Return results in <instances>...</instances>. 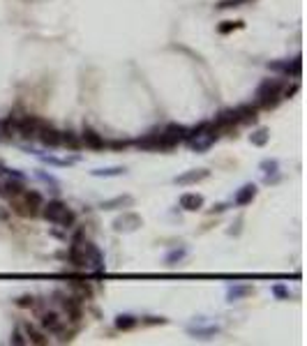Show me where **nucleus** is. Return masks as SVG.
<instances>
[{"mask_svg":"<svg viewBox=\"0 0 307 346\" xmlns=\"http://www.w3.org/2000/svg\"><path fill=\"white\" fill-rule=\"evenodd\" d=\"M282 90H284V83L282 79H263L259 83L254 97H257V106L259 108H275L282 99Z\"/></svg>","mask_w":307,"mask_h":346,"instance_id":"obj_1","label":"nucleus"},{"mask_svg":"<svg viewBox=\"0 0 307 346\" xmlns=\"http://www.w3.org/2000/svg\"><path fill=\"white\" fill-rule=\"evenodd\" d=\"M12 203H14V210L23 217H35L44 206V199L39 192L35 190H21L19 194L12 196Z\"/></svg>","mask_w":307,"mask_h":346,"instance_id":"obj_2","label":"nucleus"},{"mask_svg":"<svg viewBox=\"0 0 307 346\" xmlns=\"http://www.w3.org/2000/svg\"><path fill=\"white\" fill-rule=\"evenodd\" d=\"M42 215L46 217L51 224H58V226H63V228L74 226V222H77V215H74L63 201H49V203H44Z\"/></svg>","mask_w":307,"mask_h":346,"instance_id":"obj_3","label":"nucleus"},{"mask_svg":"<svg viewBox=\"0 0 307 346\" xmlns=\"http://www.w3.org/2000/svg\"><path fill=\"white\" fill-rule=\"evenodd\" d=\"M187 127H182V125H178V123H171V125H166L164 130L159 132V139H162V148L164 150H171V148H175L178 143H182V141L187 139Z\"/></svg>","mask_w":307,"mask_h":346,"instance_id":"obj_4","label":"nucleus"},{"mask_svg":"<svg viewBox=\"0 0 307 346\" xmlns=\"http://www.w3.org/2000/svg\"><path fill=\"white\" fill-rule=\"evenodd\" d=\"M42 125H44V120L37 118V116H21V118L14 120V130L21 136H26V139H33V136H37Z\"/></svg>","mask_w":307,"mask_h":346,"instance_id":"obj_5","label":"nucleus"},{"mask_svg":"<svg viewBox=\"0 0 307 346\" xmlns=\"http://www.w3.org/2000/svg\"><path fill=\"white\" fill-rule=\"evenodd\" d=\"M83 245V252H86V261H88V268H93L95 272H102L104 270V256H102V252H99L97 247H95L93 243H81Z\"/></svg>","mask_w":307,"mask_h":346,"instance_id":"obj_6","label":"nucleus"},{"mask_svg":"<svg viewBox=\"0 0 307 346\" xmlns=\"http://www.w3.org/2000/svg\"><path fill=\"white\" fill-rule=\"evenodd\" d=\"M213 125H215V130H217V132L233 130L236 125H240V123H238V116H236V108H226V111H222V113L213 120Z\"/></svg>","mask_w":307,"mask_h":346,"instance_id":"obj_7","label":"nucleus"},{"mask_svg":"<svg viewBox=\"0 0 307 346\" xmlns=\"http://www.w3.org/2000/svg\"><path fill=\"white\" fill-rule=\"evenodd\" d=\"M37 139L42 141V146H46V148H58L60 146V132L55 130V127H51L49 123H44L42 127H39Z\"/></svg>","mask_w":307,"mask_h":346,"instance_id":"obj_8","label":"nucleus"},{"mask_svg":"<svg viewBox=\"0 0 307 346\" xmlns=\"http://www.w3.org/2000/svg\"><path fill=\"white\" fill-rule=\"evenodd\" d=\"M236 116H238V123L240 125L257 123L259 120V106L257 104H240V106L236 108Z\"/></svg>","mask_w":307,"mask_h":346,"instance_id":"obj_9","label":"nucleus"},{"mask_svg":"<svg viewBox=\"0 0 307 346\" xmlns=\"http://www.w3.org/2000/svg\"><path fill=\"white\" fill-rule=\"evenodd\" d=\"M39 325L49 332H60L63 330V319L55 312H42L39 314Z\"/></svg>","mask_w":307,"mask_h":346,"instance_id":"obj_10","label":"nucleus"},{"mask_svg":"<svg viewBox=\"0 0 307 346\" xmlns=\"http://www.w3.org/2000/svg\"><path fill=\"white\" fill-rule=\"evenodd\" d=\"M81 143H86V146L93 148V150H102V148L106 146V141L102 139V134H97V132L90 130V127H86V130L81 132Z\"/></svg>","mask_w":307,"mask_h":346,"instance_id":"obj_11","label":"nucleus"},{"mask_svg":"<svg viewBox=\"0 0 307 346\" xmlns=\"http://www.w3.org/2000/svg\"><path fill=\"white\" fill-rule=\"evenodd\" d=\"M270 70H277L286 76H300V70H302V60L300 58H293L291 63H273Z\"/></svg>","mask_w":307,"mask_h":346,"instance_id":"obj_12","label":"nucleus"},{"mask_svg":"<svg viewBox=\"0 0 307 346\" xmlns=\"http://www.w3.org/2000/svg\"><path fill=\"white\" fill-rule=\"evenodd\" d=\"M180 208L182 210H190V212L201 210L203 208V196L197 194V192H187V194L180 196Z\"/></svg>","mask_w":307,"mask_h":346,"instance_id":"obj_13","label":"nucleus"},{"mask_svg":"<svg viewBox=\"0 0 307 346\" xmlns=\"http://www.w3.org/2000/svg\"><path fill=\"white\" fill-rule=\"evenodd\" d=\"M137 146L143 148V150H164L162 148V139H159V132H150V134H146L143 139L137 141Z\"/></svg>","mask_w":307,"mask_h":346,"instance_id":"obj_14","label":"nucleus"},{"mask_svg":"<svg viewBox=\"0 0 307 346\" xmlns=\"http://www.w3.org/2000/svg\"><path fill=\"white\" fill-rule=\"evenodd\" d=\"M257 199V185H242L240 190L236 192V206H247V203H252Z\"/></svg>","mask_w":307,"mask_h":346,"instance_id":"obj_15","label":"nucleus"},{"mask_svg":"<svg viewBox=\"0 0 307 346\" xmlns=\"http://www.w3.org/2000/svg\"><path fill=\"white\" fill-rule=\"evenodd\" d=\"M60 305H63V309L67 312V316H70L72 321L81 319V300H79V298H63Z\"/></svg>","mask_w":307,"mask_h":346,"instance_id":"obj_16","label":"nucleus"},{"mask_svg":"<svg viewBox=\"0 0 307 346\" xmlns=\"http://www.w3.org/2000/svg\"><path fill=\"white\" fill-rule=\"evenodd\" d=\"M208 178V171L206 168H199V171H187L182 176L175 178V185H192V183H199V180H206Z\"/></svg>","mask_w":307,"mask_h":346,"instance_id":"obj_17","label":"nucleus"},{"mask_svg":"<svg viewBox=\"0 0 307 346\" xmlns=\"http://www.w3.org/2000/svg\"><path fill=\"white\" fill-rule=\"evenodd\" d=\"M137 226H141V219H139L137 215H125L113 222L115 231H132V228H137Z\"/></svg>","mask_w":307,"mask_h":346,"instance_id":"obj_18","label":"nucleus"},{"mask_svg":"<svg viewBox=\"0 0 307 346\" xmlns=\"http://www.w3.org/2000/svg\"><path fill=\"white\" fill-rule=\"evenodd\" d=\"M26 332H28V341H30V344H37V346L49 344V337H44V332H39V330H35L30 323L26 325Z\"/></svg>","mask_w":307,"mask_h":346,"instance_id":"obj_19","label":"nucleus"},{"mask_svg":"<svg viewBox=\"0 0 307 346\" xmlns=\"http://www.w3.org/2000/svg\"><path fill=\"white\" fill-rule=\"evenodd\" d=\"M137 323H139V319L137 316H132V314H120V316L115 319V328L118 330H132Z\"/></svg>","mask_w":307,"mask_h":346,"instance_id":"obj_20","label":"nucleus"},{"mask_svg":"<svg viewBox=\"0 0 307 346\" xmlns=\"http://www.w3.org/2000/svg\"><path fill=\"white\" fill-rule=\"evenodd\" d=\"M130 203H132V196H115L111 201H102V210H113V208L130 206Z\"/></svg>","mask_w":307,"mask_h":346,"instance_id":"obj_21","label":"nucleus"},{"mask_svg":"<svg viewBox=\"0 0 307 346\" xmlns=\"http://www.w3.org/2000/svg\"><path fill=\"white\" fill-rule=\"evenodd\" d=\"M60 143L67 148H72V150H77V148L81 146V139H79L74 132H60Z\"/></svg>","mask_w":307,"mask_h":346,"instance_id":"obj_22","label":"nucleus"},{"mask_svg":"<svg viewBox=\"0 0 307 346\" xmlns=\"http://www.w3.org/2000/svg\"><path fill=\"white\" fill-rule=\"evenodd\" d=\"M74 291H77V296H79V300H86V298H93V289L88 286L86 281H72L70 284Z\"/></svg>","mask_w":307,"mask_h":346,"instance_id":"obj_23","label":"nucleus"},{"mask_svg":"<svg viewBox=\"0 0 307 346\" xmlns=\"http://www.w3.org/2000/svg\"><path fill=\"white\" fill-rule=\"evenodd\" d=\"M270 139V130L268 127H261V130H257L252 136H250V141H252L254 146H266Z\"/></svg>","mask_w":307,"mask_h":346,"instance_id":"obj_24","label":"nucleus"},{"mask_svg":"<svg viewBox=\"0 0 307 346\" xmlns=\"http://www.w3.org/2000/svg\"><path fill=\"white\" fill-rule=\"evenodd\" d=\"M120 173H125L122 166H111V168H95L93 176H97V178H109V176H120Z\"/></svg>","mask_w":307,"mask_h":346,"instance_id":"obj_25","label":"nucleus"},{"mask_svg":"<svg viewBox=\"0 0 307 346\" xmlns=\"http://www.w3.org/2000/svg\"><path fill=\"white\" fill-rule=\"evenodd\" d=\"M236 28H242V23L240 21H224V26H219V33L226 35V33H231V30H236Z\"/></svg>","mask_w":307,"mask_h":346,"instance_id":"obj_26","label":"nucleus"},{"mask_svg":"<svg viewBox=\"0 0 307 346\" xmlns=\"http://www.w3.org/2000/svg\"><path fill=\"white\" fill-rule=\"evenodd\" d=\"M261 168L268 173V176L270 173H277V162H275V159H266V162H261Z\"/></svg>","mask_w":307,"mask_h":346,"instance_id":"obj_27","label":"nucleus"},{"mask_svg":"<svg viewBox=\"0 0 307 346\" xmlns=\"http://www.w3.org/2000/svg\"><path fill=\"white\" fill-rule=\"evenodd\" d=\"M242 3H245V0H222V3H219V10H226V7H240Z\"/></svg>","mask_w":307,"mask_h":346,"instance_id":"obj_28","label":"nucleus"},{"mask_svg":"<svg viewBox=\"0 0 307 346\" xmlns=\"http://www.w3.org/2000/svg\"><path fill=\"white\" fill-rule=\"evenodd\" d=\"M17 305H19V307H33V305H35V298L33 296H23Z\"/></svg>","mask_w":307,"mask_h":346,"instance_id":"obj_29","label":"nucleus"},{"mask_svg":"<svg viewBox=\"0 0 307 346\" xmlns=\"http://www.w3.org/2000/svg\"><path fill=\"white\" fill-rule=\"evenodd\" d=\"M273 293L277 298H289V291H286L284 286H282V284H277V286H273Z\"/></svg>","mask_w":307,"mask_h":346,"instance_id":"obj_30","label":"nucleus"},{"mask_svg":"<svg viewBox=\"0 0 307 346\" xmlns=\"http://www.w3.org/2000/svg\"><path fill=\"white\" fill-rule=\"evenodd\" d=\"M247 291H250V289H231V291H229V298H231V300H236V298L245 296Z\"/></svg>","mask_w":307,"mask_h":346,"instance_id":"obj_31","label":"nucleus"},{"mask_svg":"<svg viewBox=\"0 0 307 346\" xmlns=\"http://www.w3.org/2000/svg\"><path fill=\"white\" fill-rule=\"evenodd\" d=\"M14 344H23V339H21V335H19V332L14 335Z\"/></svg>","mask_w":307,"mask_h":346,"instance_id":"obj_32","label":"nucleus"}]
</instances>
